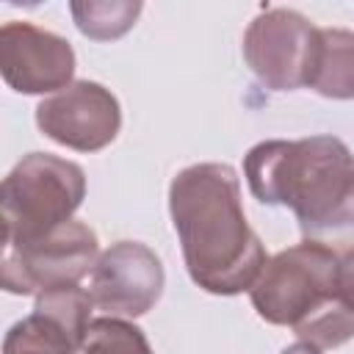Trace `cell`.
Wrapping results in <instances>:
<instances>
[{"mask_svg": "<svg viewBox=\"0 0 354 354\" xmlns=\"http://www.w3.org/2000/svg\"><path fill=\"white\" fill-rule=\"evenodd\" d=\"M169 213L191 279L216 296L249 290L266 266V249L246 221L241 183L227 163H196L174 174Z\"/></svg>", "mask_w": 354, "mask_h": 354, "instance_id": "1", "label": "cell"}, {"mask_svg": "<svg viewBox=\"0 0 354 354\" xmlns=\"http://www.w3.org/2000/svg\"><path fill=\"white\" fill-rule=\"evenodd\" d=\"M254 199L285 205L307 241L354 243V155L335 136L260 141L243 158Z\"/></svg>", "mask_w": 354, "mask_h": 354, "instance_id": "2", "label": "cell"}, {"mask_svg": "<svg viewBox=\"0 0 354 354\" xmlns=\"http://www.w3.org/2000/svg\"><path fill=\"white\" fill-rule=\"evenodd\" d=\"M86 196L77 163L50 155H25L3 180V249L25 246L72 221Z\"/></svg>", "mask_w": 354, "mask_h": 354, "instance_id": "3", "label": "cell"}, {"mask_svg": "<svg viewBox=\"0 0 354 354\" xmlns=\"http://www.w3.org/2000/svg\"><path fill=\"white\" fill-rule=\"evenodd\" d=\"M337 274L340 260L335 249L304 241L266 260L260 277L249 288V296L260 318L299 329L315 313L340 299Z\"/></svg>", "mask_w": 354, "mask_h": 354, "instance_id": "4", "label": "cell"}, {"mask_svg": "<svg viewBox=\"0 0 354 354\" xmlns=\"http://www.w3.org/2000/svg\"><path fill=\"white\" fill-rule=\"evenodd\" d=\"M97 232L83 221H66L50 235L3 252L0 282L8 293H44L77 285L97 266Z\"/></svg>", "mask_w": 354, "mask_h": 354, "instance_id": "5", "label": "cell"}, {"mask_svg": "<svg viewBox=\"0 0 354 354\" xmlns=\"http://www.w3.org/2000/svg\"><path fill=\"white\" fill-rule=\"evenodd\" d=\"M318 50V28L290 8H271L243 33V58L254 77L274 91L310 86Z\"/></svg>", "mask_w": 354, "mask_h": 354, "instance_id": "6", "label": "cell"}, {"mask_svg": "<svg viewBox=\"0 0 354 354\" xmlns=\"http://www.w3.org/2000/svg\"><path fill=\"white\" fill-rule=\"evenodd\" d=\"M36 124L55 144L77 152H97L116 138L122 111L119 100L105 86L94 80H75L39 102Z\"/></svg>", "mask_w": 354, "mask_h": 354, "instance_id": "7", "label": "cell"}, {"mask_svg": "<svg viewBox=\"0 0 354 354\" xmlns=\"http://www.w3.org/2000/svg\"><path fill=\"white\" fill-rule=\"evenodd\" d=\"M91 301L108 315L138 318L163 293V266L138 241H119L97 257L91 271Z\"/></svg>", "mask_w": 354, "mask_h": 354, "instance_id": "8", "label": "cell"}, {"mask_svg": "<svg viewBox=\"0 0 354 354\" xmlns=\"http://www.w3.org/2000/svg\"><path fill=\"white\" fill-rule=\"evenodd\" d=\"M0 72L19 94L61 91L75 75L72 44L30 22H6L0 28Z\"/></svg>", "mask_w": 354, "mask_h": 354, "instance_id": "9", "label": "cell"}, {"mask_svg": "<svg viewBox=\"0 0 354 354\" xmlns=\"http://www.w3.org/2000/svg\"><path fill=\"white\" fill-rule=\"evenodd\" d=\"M91 293L77 285L39 293L33 313L8 329L3 354H77L91 326Z\"/></svg>", "mask_w": 354, "mask_h": 354, "instance_id": "10", "label": "cell"}, {"mask_svg": "<svg viewBox=\"0 0 354 354\" xmlns=\"http://www.w3.org/2000/svg\"><path fill=\"white\" fill-rule=\"evenodd\" d=\"M310 88L332 100H354V33L343 28H318Z\"/></svg>", "mask_w": 354, "mask_h": 354, "instance_id": "11", "label": "cell"}, {"mask_svg": "<svg viewBox=\"0 0 354 354\" xmlns=\"http://www.w3.org/2000/svg\"><path fill=\"white\" fill-rule=\"evenodd\" d=\"M75 25L83 36L97 39V41H111L124 36L138 14H141V3H127V0H102V3H72L69 6Z\"/></svg>", "mask_w": 354, "mask_h": 354, "instance_id": "12", "label": "cell"}, {"mask_svg": "<svg viewBox=\"0 0 354 354\" xmlns=\"http://www.w3.org/2000/svg\"><path fill=\"white\" fill-rule=\"evenodd\" d=\"M77 354H152L144 332L122 318H94Z\"/></svg>", "mask_w": 354, "mask_h": 354, "instance_id": "13", "label": "cell"}, {"mask_svg": "<svg viewBox=\"0 0 354 354\" xmlns=\"http://www.w3.org/2000/svg\"><path fill=\"white\" fill-rule=\"evenodd\" d=\"M304 343L315 348H335L354 337V307L343 299H335L329 307L315 313L299 329H293Z\"/></svg>", "mask_w": 354, "mask_h": 354, "instance_id": "14", "label": "cell"}, {"mask_svg": "<svg viewBox=\"0 0 354 354\" xmlns=\"http://www.w3.org/2000/svg\"><path fill=\"white\" fill-rule=\"evenodd\" d=\"M337 293L346 304L354 307V249H348L340 257V274H337Z\"/></svg>", "mask_w": 354, "mask_h": 354, "instance_id": "15", "label": "cell"}, {"mask_svg": "<svg viewBox=\"0 0 354 354\" xmlns=\"http://www.w3.org/2000/svg\"><path fill=\"white\" fill-rule=\"evenodd\" d=\"M282 354H321V348H315V346H310V343H293V346H288Z\"/></svg>", "mask_w": 354, "mask_h": 354, "instance_id": "16", "label": "cell"}]
</instances>
